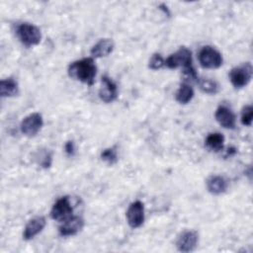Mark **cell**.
<instances>
[{
	"label": "cell",
	"instance_id": "obj_18",
	"mask_svg": "<svg viewBox=\"0 0 253 253\" xmlns=\"http://www.w3.org/2000/svg\"><path fill=\"white\" fill-rule=\"evenodd\" d=\"M194 97L193 88L186 82L182 83L175 94V99L179 104H187Z\"/></svg>",
	"mask_w": 253,
	"mask_h": 253
},
{
	"label": "cell",
	"instance_id": "obj_21",
	"mask_svg": "<svg viewBox=\"0 0 253 253\" xmlns=\"http://www.w3.org/2000/svg\"><path fill=\"white\" fill-rule=\"evenodd\" d=\"M182 75H183V78L186 82H198L199 80V77H198V74L193 66L192 65H188V66H185L183 67V70H182Z\"/></svg>",
	"mask_w": 253,
	"mask_h": 253
},
{
	"label": "cell",
	"instance_id": "obj_9",
	"mask_svg": "<svg viewBox=\"0 0 253 253\" xmlns=\"http://www.w3.org/2000/svg\"><path fill=\"white\" fill-rule=\"evenodd\" d=\"M199 242V234L195 230L183 231L176 240V247L180 252H192Z\"/></svg>",
	"mask_w": 253,
	"mask_h": 253
},
{
	"label": "cell",
	"instance_id": "obj_13",
	"mask_svg": "<svg viewBox=\"0 0 253 253\" xmlns=\"http://www.w3.org/2000/svg\"><path fill=\"white\" fill-rule=\"evenodd\" d=\"M214 118L216 122L225 128H234L236 118L233 112L225 107V106H219L214 114Z\"/></svg>",
	"mask_w": 253,
	"mask_h": 253
},
{
	"label": "cell",
	"instance_id": "obj_15",
	"mask_svg": "<svg viewBox=\"0 0 253 253\" xmlns=\"http://www.w3.org/2000/svg\"><path fill=\"white\" fill-rule=\"evenodd\" d=\"M207 189L212 195H220L227 189V181L218 175H212L208 178Z\"/></svg>",
	"mask_w": 253,
	"mask_h": 253
},
{
	"label": "cell",
	"instance_id": "obj_3",
	"mask_svg": "<svg viewBox=\"0 0 253 253\" xmlns=\"http://www.w3.org/2000/svg\"><path fill=\"white\" fill-rule=\"evenodd\" d=\"M199 61L204 68L215 69L221 66L222 56L221 53L211 45H206L199 51Z\"/></svg>",
	"mask_w": 253,
	"mask_h": 253
},
{
	"label": "cell",
	"instance_id": "obj_1",
	"mask_svg": "<svg viewBox=\"0 0 253 253\" xmlns=\"http://www.w3.org/2000/svg\"><path fill=\"white\" fill-rule=\"evenodd\" d=\"M67 73L69 77L75 80L87 85H92L97 74V66L93 57H85L70 63Z\"/></svg>",
	"mask_w": 253,
	"mask_h": 253
},
{
	"label": "cell",
	"instance_id": "obj_23",
	"mask_svg": "<svg viewBox=\"0 0 253 253\" xmlns=\"http://www.w3.org/2000/svg\"><path fill=\"white\" fill-rule=\"evenodd\" d=\"M165 65V60L160 53H154L149 59L148 67L152 70H158Z\"/></svg>",
	"mask_w": 253,
	"mask_h": 253
},
{
	"label": "cell",
	"instance_id": "obj_19",
	"mask_svg": "<svg viewBox=\"0 0 253 253\" xmlns=\"http://www.w3.org/2000/svg\"><path fill=\"white\" fill-rule=\"evenodd\" d=\"M198 84L200 86V89L207 94H211L214 95L218 92L219 86L216 81L209 79V78H204V79H199Z\"/></svg>",
	"mask_w": 253,
	"mask_h": 253
},
{
	"label": "cell",
	"instance_id": "obj_12",
	"mask_svg": "<svg viewBox=\"0 0 253 253\" xmlns=\"http://www.w3.org/2000/svg\"><path fill=\"white\" fill-rule=\"evenodd\" d=\"M45 218L43 216H35L28 221L24 228L23 238L25 240H30L38 235L45 226Z\"/></svg>",
	"mask_w": 253,
	"mask_h": 253
},
{
	"label": "cell",
	"instance_id": "obj_2",
	"mask_svg": "<svg viewBox=\"0 0 253 253\" xmlns=\"http://www.w3.org/2000/svg\"><path fill=\"white\" fill-rule=\"evenodd\" d=\"M16 36L26 46H33L40 43L42 40L41 30L30 23H22L17 26Z\"/></svg>",
	"mask_w": 253,
	"mask_h": 253
},
{
	"label": "cell",
	"instance_id": "obj_10",
	"mask_svg": "<svg viewBox=\"0 0 253 253\" xmlns=\"http://www.w3.org/2000/svg\"><path fill=\"white\" fill-rule=\"evenodd\" d=\"M84 226V219L78 215H71L58 227V232L61 236H72L77 234Z\"/></svg>",
	"mask_w": 253,
	"mask_h": 253
},
{
	"label": "cell",
	"instance_id": "obj_7",
	"mask_svg": "<svg viewBox=\"0 0 253 253\" xmlns=\"http://www.w3.org/2000/svg\"><path fill=\"white\" fill-rule=\"evenodd\" d=\"M73 208L71 206L70 200L68 197H61L58 199L51 208L50 216L52 219L57 221H64L72 215Z\"/></svg>",
	"mask_w": 253,
	"mask_h": 253
},
{
	"label": "cell",
	"instance_id": "obj_25",
	"mask_svg": "<svg viewBox=\"0 0 253 253\" xmlns=\"http://www.w3.org/2000/svg\"><path fill=\"white\" fill-rule=\"evenodd\" d=\"M64 149H65V152L68 154V155H73L75 153V145H74V142L72 140H69L65 143L64 145Z\"/></svg>",
	"mask_w": 253,
	"mask_h": 253
},
{
	"label": "cell",
	"instance_id": "obj_17",
	"mask_svg": "<svg viewBox=\"0 0 253 253\" xmlns=\"http://www.w3.org/2000/svg\"><path fill=\"white\" fill-rule=\"evenodd\" d=\"M224 136L219 132H211L210 133L205 140L206 146L214 152H218L223 149Z\"/></svg>",
	"mask_w": 253,
	"mask_h": 253
},
{
	"label": "cell",
	"instance_id": "obj_6",
	"mask_svg": "<svg viewBox=\"0 0 253 253\" xmlns=\"http://www.w3.org/2000/svg\"><path fill=\"white\" fill-rule=\"evenodd\" d=\"M192 64V52L185 46L180 47L175 53L169 55L165 60V65L170 69H175L180 66L185 67Z\"/></svg>",
	"mask_w": 253,
	"mask_h": 253
},
{
	"label": "cell",
	"instance_id": "obj_4",
	"mask_svg": "<svg viewBox=\"0 0 253 253\" xmlns=\"http://www.w3.org/2000/svg\"><path fill=\"white\" fill-rule=\"evenodd\" d=\"M252 72L253 68L249 62L232 68L229 72V79L231 84L238 89L246 86L252 78Z\"/></svg>",
	"mask_w": 253,
	"mask_h": 253
},
{
	"label": "cell",
	"instance_id": "obj_24",
	"mask_svg": "<svg viewBox=\"0 0 253 253\" xmlns=\"http://www.w3.org/2000/svg\"><path fill=\"white\" fill-rule=\"evenodd\" d=\"M40 157H41L40 165H41L42 167H43V168H48V167H50L52 158H51V154H50L48 151H44L43 153H42V154L40 155Z\"/></svg>",
	"mask_w": 253,
	"mask_h": 253
},
{
	"label": "cell",
	"instance_id": "obj_16",
	"mask_svg": "<svg viewBox=\"0 0 253 253\" xmlns=\"http://www.w3.org/2000/svg\"><path fill=\"white\" fill-rule=\"evenodd\" d=\"M19 93L18 82L13 78H6L0 81L1 97H13Z\"/></svg>",
	"mask_w": 253,
	"mask_h": 253
},
{
	"label": "cell",
	"instance_id": "obj_5",
	"mask_svg": "<svg viewBox=\"0 0 253 253\" xmlns=\"http://www.w3.org/2000/svg\"><path fill=\"white\" fill-rule=\"evenodd\" d=\"M43 120L40 113H33L24 118L21 122L20 128L23 134L32 137L35 136L42 127Z\"/></svg>",
	"mask_w": 253,
	"mask_h": 253
},
{
	"label": "cell",
	"instance_id": "obj_20",
	"mask_svg": "<svg viewBox=\"0 0 253 253\" xmlns=\"http://www.w3.org/2000/svg\"><path fill=\"white\" fill-rule=\"evenodd\" d=\"M101 159L110 165L115 164L118 161L117 149L115 147H109L104 149L101 152Z\"/></svg>",
	"mask_w": 253,
	"mask_h": 253
},
{
	"label": "cell",
	"instance_id": "obj_14",
	"mask_svg": "<svg viewBox=\"0 0 253 253\" xmlns=\"http://www.w3.org/2000/svg\"><path fill=\"white\" fill-rule=\"evenodd\" d=\"M114 49V42L111 39H101L91 48V55L94 58L103 57L109 55Z\"/></svg>",
	"mask_w": 253,
	"mask_h": 253
},
{
	"label": "cell",
	"instance_id": "obj_8",
	"mask_svg": "<svg viewBox=\"0 0 253 253\" xmlns=\"http://www.w3.org/2000/svg\"><path fill=\"white\" fill-rule=\"evenodd\" d=\"M127 223L131 228H137L144 221V206L140 201L132 202L126 211Z\"/></svg>",
	"mask_w": 253,
	"mask_h": 253
},
{
	"label": "cell",
	"instance_id": "obj_22",
	"mask_svg": "<svg viewBox=\"0 0 253 253\" xmlns=\"http://www.w3.org/2000/svg\"><path fill=\"white\" fill-rule=\"evenodd\" d=\"M252 118H253V108L251 105H247L243 107L241 111V123L243 126H250L252 124Z\"/></svg>",
	"mask_w": 253,
	"mask_h": 253
},
{
	"label": "cell",
	"instance_id": "obj_11",
	"mask_svg": "<svg viewBox=\"0 0 253 253\" xmlns=\"http://www.w3.org/2000/svg\"><path fill=\"white\" fill-rule=\"evenodd\" d=\"M102 86L99 90V97L105 103H111L118 97V88L116 83L107 75L102 77Z\"/></svg>",
	"mask_w": 253,
	"mask_h": 253
}]
</instances>
